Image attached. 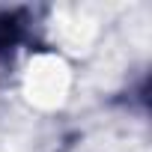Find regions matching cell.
<instances>
[{"label":"cell","mask_w":152,"mask_h":152,"mask_svg":"<svg viewBox=\"0 0 152 152\" xmlns=\"http://www.w3.org/2000/svg\"><path fill=\"white\" fill-rule=\"evenodd\" d=\"M27 12L24 9H0V54H9L27 36Z\"/></svg>","instance_id":"1"}]
</instances>
